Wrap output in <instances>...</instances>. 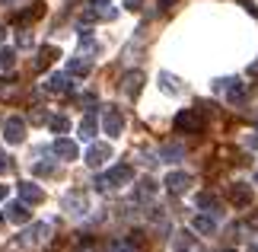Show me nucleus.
<instances>
[{
  "label": "nucleus",
  "instance_id": "obj_11",
  "mask_svg": "<svg viewBox=\"0 0 258 252\" xmlns=\"http://www.w3.org/2000/svg\"><path fill=\"white\" fill-rule=\"evenodd\" d=\"M19 195H23L26 205H38V201L45 198V195H42V188L32 185V182H23V185H19Z\"/></svg>",
  "mask_w": 258,
  "mask_h": 252
},
{
  "label": "nucleus",
  "instance_id": "obj_30",
  "mask_svg": "<svg viewBox=\"0 0 258 252\" xmlns=\"http://www.w3.org/2000/svg\"><path fill=\"white\" fill-rule=\"evenodd\" d=\"M242 7H245V10H249V13H252V16H258V7H255V4H249V0H242Z\"/></svg>",
  "mask_w": 258,
  "mask_h": 252
},
{
  "label": "nucleus",
  "instance_id": "obj_35",
  "mask_svg": "<svg viewBox=\"0 0 258 252\" xmlns=\"http://www.w3.org/2000/svg\"><path fill=\"white\" fill-rule=\"evenodd\" d=\"M0 38H4V26H0Z\"/></svg>",
  "mask_w": 258,
  "mask_h": 252
},
{
  "label": "nucleus",
  "instance_id": "obj_5",
  "mask_svg": "<svg viewBox=\"0 0 258 252\" xmlns=\"http://www.w3.org/2000/svg\"><path fill=\"white\" fill-rule=\"evenodd\" d=\"M252 198H255V195H252V188L245 185V182H236V185L230 188V201H233L236 208H249Z\"/></svg>",
  "mask_w": 258,
  "mask_h": 252
},
{
  "label": "nucleus",
  "instance_id": "obj_32",
  "mask_svg": "<svg viewBox=\"0 0 258 252\" xmlns=\"http://www.w3.org/2000/svg\"><path fill=\"white\" fill-rule=\"evenodd\" d=\"M115 252H134V249H127V246H115Z\"/></svg>",
  "mask_w": 258,
  "mask_h": 252
},
{
  "label": "nucleus",
  "instance_id": "obj_12",
  "mask_svg": "<svg viewBox=\"0 0 258 252\" xmlns=\"http://www.w3.org/2000/svg\"><path fill=\"white\" fill-rule=\"evenodd\" d=\"M67 74H71V77H86L89 74V61H86V58H71Z\"/></svg>",
  "mask_w": 258,
  "mask_h": 252
},
{
  "label": "nucleus",
  "instance_id": "obj_31",
  "mask_svg": "<svg viewBox=\"0 0 258 252\" xmlns=\"http://www.w3.org/2000/svg\"><path fill=\"white\" fill-rule=\"evenodd\" d=\"M93 7H105V4H112V0H89Z\"/></svg>",
  "mask_w": 258,
  "mask_h": 252
},
{
  "label": "nucleus",
  "instance_id": "obj_8",
  "mask_svg": "<svg viewBox=\"0 0 258 252\" xmlns=\"http://www.w3.org/2000/svg\"><path fill=\"white\" fill-rule=\"evenodd\" d=\"M141 86H144V74L141 70H131V74H124V80H121V89H124V96H137L141 93Z\"/></svg>",
  "mask_w": 258,
  "mask_h": 252
},
{
  "label": "nucleus",
  "instance_id": "obj_7",
  "mask_svg": "<svg viewBox=\"0 0 258 252\" xmlns=\"http://www.w3.org/2000/svg\"><path fill=\"white\" fill-rule=\"evenodd\" d=\"M188 185H191V176H188V173H169V176H166V188H169L172 195L188 191Z\"/></svg>",
  "mask_w": 258,
  "mask_h": 252
},
{
  "label": "nucleus",
  "instance_id": "obj_17",
  "mask_svg": "<svg viewBox=\"0 0 258 252\" xmlns=\"http://www.w3.org/2000/svg\"><path fill=\"white\" fill-rule=\"evenodd\" d=\"M7 211H10L7 217H10V220H16V224H26V220H29V211H26V205H10Z\"/></svg>",
  "mask_w": 258,
  "mask_h": 252
},
{
  "label": "nucleus",
  "instance_id": "obj_27",
  "mask_svg": "<svg viewBox=\"0 0 258 252\" xmlns=\"http://www.w3.org/2000/svg\"><path fill=\"white\" fill-rule=\"evenodd\" d=\"M19 48H32V35H29L26 29H23V32H19Z\"/></svg>",
  "mask_w": 258,
  "mask_h": 252
},
{
  "label": "nucleus",
  "instance_id": "obj_6",
  "mask_svg": "<svg viewBox=\"0 0 258 252\" xmlns=\"http://www.w3.org/2000/svg\"><path fill=\"white\" fill-rule=\"evenodd\" d=\"M108 157H112V147H108V144H93V147L86 150V163L93 166V169H96V166H102Z\"/></svg>",
  "mask_w": 258,
  "mask_h": 252
},
{
  "label": "nucleus",
  "instance_id": "obj_18",
  "mask_svg": "<svg viewBox=\"0 0 258 252\" xmlns=\"http://www.w3.org/2000/svg\"><path fill=\"white\" fill-rule=\"evenodd\" d=\"M64 205H67V208H74V214H80V211L86 208V198L80 195V191H74V195H67V198H64Z\"/></svg>",
  "mask_w": 258,
  "mask_h": 252
},
{
  "label": "nucleus",
  "instance_id": "obj_23",
  "mask_svg": "<svg viewBox=\"0 0 258 252\" xmlns=\"http://www.w3.org/2000/svg\"><path fill=\"white\" fill-rule=\"evenodd\" d=\"M195 201H198V208H217V198L211 195V191H201Z\"/></svg>",
  "mask_w": 258,
  "mask_h": 252
},
{
  "label": "nucleus",
  "instance_id": "obj_3",
  "mask_svg": "<svg viewBox=\"0 0 258 252\" xmlns=\"http://www.w3.org/2000/svg\"><path fill=\"white\" fill-rule=\"evenodd\" d=\"M102 131L108 137H121V131H124V115L118 112V109L108 106L105 112H102Z\"/></svg>",
  "mask_w": 258,
  "mask_h": 252
},
{
  "label": "nucleus",
  "instance_id": "obj_15",
  "mask_svg": "<svg viewBox=\"0 0 258 252\" xmlns=\"http://www.w3.org/2000/svg\"><path fill=\"white\" fill-rule=\"evenodd\" d=\"M182 154H185L182 144H166V147L160 150V157L166 160V163H175V160H182Z\"/></svg>",
  "mask_w": 258,
  "mask_h": 252
},
{
  "label": "nucleus",
  "instance_id": "obj_10",
  "mask_svg": "<svg viewBox=\"0 0 258 252\" xmlns=\"http://www.w3.org/2000/svg\"><path fill=\"white\" fill-rule=\"evenodd\" d=\"M54 154L61 157V160H77V154H80V150H77V144H74V140H67V137H57V140H54Z\"/></svg>",
  "mask_w": 258,
  "mask_h": 252
},
{
  "label": "nucleus",
  "instance_id": "obj_34",
  "mask_svg": "<svg viewBox=\"0 0 258 252\" xmlns=\"http://www.w3.org/2000/svg\"><path fill=\"white\" fill-rule=\"evenodd\" d=\"M7 195V185H0V198H4Z\"/></svg>",
  "mask_w": 258,
  "mask_h": 252
},
{
  "label": "nucleus",
  "instance_id": "obj_13",
  "mask_svg": "<svg viewBox=\"0 0 258 252\" xmlns=\"http://www.w3.org/2000/svg\"><path fill=\"white\" fill-rule=\"evenodd\" d=\"M96 128H99V125H96V115H86L83 122H80V137H83V140H93V137H96Z\"/></svg>",
  "mask_w": 258,
  "mask_h": 252
},
{
  "label": "nucleus",
  "instance_id": "obj_37",
  "mask_svg": "<svg viewBox=\"0 0 258 252\" xmlns=\"http://www.w3.org/2000/svg\"><path fill=\"white\" fill-rule=\"evenodd\" d=\"M0 4H4V0H0ZM7 4H13V0H7Z\"/></svg>",
  "mask_w": 258,
  "mask_h": 252
},
{
  "label": "nucleus",
  "instance_id": "obj_24",
  "mask_svg": "<svg viewBox=\"0 0 258 252\" xmlns=\"http://www.w3.org/2000/svg\"><path fill=\"white\" fill-rule=\"evenodd\" d=\"M153 191H156V182H153V179H144L141 188H137V195H141V198H150Z\"/></svg>",
  "mask_w": 258,
  "mask_h": 252
},
{
  "label": "nucleus",
  "instance_id": "obj_21",
  "mask_svg": "<svg viewBox=\"0 0 258 252\" xmlns=\"http://www.w3.org/2000/svg\"><path fill=\"white\" fill-rule=\"evenodd\" d=\"M16 61V48H0V67H13Z\"/></svg>",
  "mask_w": 258,
  "mask_h": 252
},
{
  "label": "nucleus",
  "instance_id": "obj_33",
  "mask_svg": "<svg viewBox=\"0 0 258 252\" xmlns=\"http://www.w3.org/2000/svg\"><path fill=\"white\" fill-rule=\"evenodd\" d=\"M249 74H258V61H255V64H252V67H249Z\"/></svg>",
  "mask_w": 258,
  "mask_h": 252
},
{
  "label": "nucleus",
  "instance_id": "obj_19",
  "mask_svg": "<svg viewBox=\"0 0 258 252\" xmlns=\"http://www.w3.org/2000/svg\"><path fill=\"white\" fill-rule=\"evenodd\" d=\"M160 86L166 89V93H178V77H172V74H160Z\"/></svg>",
  "mask_w": 258,
  "mask_h": 252
},
{
  "label": "nucleus",
  "instance_id": "obj_1",
  "mask_svg": "<svg viewBox=\"0 0 258 252\" xmlns=\"http://www.w3.org/2000/svg\"><path fill=\"white\" fill-rule=\"evenodd\" d=\"M134 179V169L127 166V163H118V166H112L105 176H99L96 179V185L99 188H115V185H127Z\"/></svg>",
  "mask_w": 258,
  "mask_h": 252
},
{
  "label": "nucleus",
  "instance_id": "obj_29",
  "mask_svg": "<svg viewBox=\"0 0 258 252\" xmlns=\"http://www.w3.org/2000/svg\"><path fill=\"white\" fill-rule=\"evenodd\" d=\"M96 103V96L93 93H86V96H80V106H93Z\"/></svg>",
  "mask_w": 258,
  "mask_h": 252
},
{
  "label": "nucleus",
  "instance_id": "obj_36",
  "mask_svg": "<svg viewBox=\"0 0 258 252\" xmlns=\"http://www.w3.org/2000/svg\"><path fill=\"white\" fill-rule=\"evenodd\" d=\"M255 185H258V173H255Z\"/></svg>",
  "mask_w": 258,
  "mask_h": 252
},
{
  "label": "nucleus",
  "instance_id": "obj_20",
  "mask_svg": "<svg viewBox=\"0 0 258 252\" xmlns=\"http://www.w3.org/2000/svg\"><path fill=\"white\" fill-rule=\"evenodd\" d=\"M191 243H195L191 233H178L175 243H172V249H175V252H185V249H191Z\"/></svg>",
  "mask_w": 258,
  "mask_h": 252
},
{
  "label": "nucleus",
  "instance_id": "obj_25",
  "mask_svg": "<svg viewBox=\"0 0 258 252\" xmlns=\"http://www.w3.org/2000/svg\"><path fill=\"white\" fill-rule=\"evenodd\" d=\"M67 128H71V122H67L64 115H54V118H51V131H57V134H61V131H67Z\"/></svg>",
  "mask_w": 258,
  "mask_h": 252
},
{
  "label": "nucleus",
  "instance_id": "obj_14",
  "mask_svg": "<svg viewBox=\"0 0 258 252\" xmlns=\"http://www.w3.org/2000/svg\"><path fill=\"white\" fill-rule=\"evenodd\" d=\"M57 55V48H51V45H45L42 52H38V58H35V70H45L48 64H51V58Z\"/></svg>",
  "mask_w": 258,
  "mask_h": 252
},
{
  "label": "nucleus",
  "instance_id": "obj_26",
  "mask_svg": "<svg viewBox=\"0 0 258 252\" xmlns=\"http://www.w3.org/2000/svg\"><path fill=\"white\" fill-rule=\"evenodd\" d=\"M54 173V163H35V176H51Z\"/></svg>",
  "mask_w": 258,
  "mask_h": 252
},
{
  "label": "nucleus",
  "instance_id": "obj_22",
  "mask_svg": "<svg viewBox=\"0 0 258 252\" xmlns=\"http://www.w3.org/2000/svg\"><path fill=\"white\" fill-rule=\"evenodd\" d=\"M35 16H42V4H35L32 10H23V13L16 16V23H29V19H35Z\"/></svg>",
  "mask_w": 258,
  "mask_h": 252
},
{
  "label": "nucleus",
  "instance_id": "obj_4",
  "mask_svg": "<svg viewBox=\"0 0 258 252\" xmlns=\"http://www.w3.org/2000/svg\"><path fill=\"white\" fill-rule=\"evenodd\" d=\"M4 137L10 140V144H19V140L26 137V122L23 118H7L4 122Z\"/></svg>",
  "mask_w": 258,
  "mask_h": 252
},
{
  "label": "nucleus",
  "instance_id": "obj_2",
  "mask_svg": "<svg viewBox=\"0 0 258 252\" xmlns=\"http://www.w3.org/2000/svg\"><path fill=\"white\" fill-rule=\"evenodd\" d=\"M172 125H175V131H182V134H198V131L204 128V118H201L198 109H182V112L172 118Z\"/></svg>",
  "mask_w": 258,
  "mask_h": 252
},
{
  "label": "nucleus",
  "instance_id": "obj_28",
  "mask_svg": "<svg viewBox=\"0 0 258 252\" xmlns=\"http://www.w3.org/2000/svg\"><path fill=\"white\" fill-rule=\"evenodd\" d=\"M144 7V0H124V10H131V13H134V10H141Z\"/></svg>",
  "mask_w": 258,
  "mask_h": 252
},
{
  "label": "nucleus",
  "instance_id": "obj_16",
  "mask_svg": "<svg viewBox=\"0 0 258 252\" xmlns=\"http://www.w3.org/2000/svg\"><path fill=\"white\" fill-rule=\"evenodd\" d=\"M195 230H198V233H214V230H217V224H214V217H207V214H198V217H195Z\"/></svg>",
  "mask_w": 258,
  "mask_h": 252
},
{
  "label": "nucleus",
  "instance_id": "obj_9",
  "mask_svg": "<svg viewBox=\"0 0 258 252\" xmlns=\"http://www.w3.org/2000/svg\"><path fill=\"white\" fill-rule=\"evenodd\" d=\"M71 74H51L48 77V83H45V89L48 93H71Z\"/></svg>",
  "mask_w": 258,
  "mask_h": 252
}]
</instances>
